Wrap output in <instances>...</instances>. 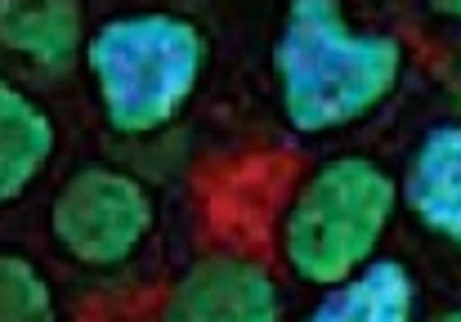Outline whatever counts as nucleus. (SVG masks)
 Wrapping results in <instances>:
<instances>
[{
    "label": "nucleus",
    "mask_w": 461,
    "mask_h": 322,
    "mask_svg": "<svg viewBox=\"0 0 461 322\" xmlns=\"http://www.w3.org/2000/svg\"><path fill=\"white\" fill-rule=\"evenodd\" d=\"M439 318H444V322H461V309H444Z\"/></svg>",
    "instance_id": "ddd939ff"
},
{
    "label": "nucleus",
    "mask_w": 461,
    "mask_h": 322,
    "mask_svg": "<svg viewBox=\"0 0 461 322\" xmlns=\"http://www.w3.org/2000/svg\"><path fill=\"white\" fill-rule=\"evenodd\" d=\"M399 206H408L430 237L461 251V117L421 135L399 179Z\"/></svg>",
    "instance_id": "0eeeda50"
},
{
    "label": "nucleus",
    "mask_w": 461,
    "mask_h": 322,
    "mask_svg": "<svg viewBox=\"0 0 461 322\" xmlns=\"http://www.w3.org/2000/svg\"><path fill=\"white\" fill-rule=\"evenodd\" d=\"M448 99H453V108L461 112V49H457V58L448 63Z\"/></svg>",
    "instance_id": "f8f14e48"
},
{
    "label": "nucleus",
    "mask_w": 461,
    "mask_h": 322,
    "mask_svg": "<svg viewBox=\"0 0 461 322\" xmlns=\"http://www.w3.org/2000/svg\"><path fill=\"white\" fill-rule=\"evenodd\" d=\"M408 45L394 31L349 22L345 0H292L274 40L283 121L296 135H340L394 99Z\"/></svg>",
    "instance_id": "f257e3e1"
},
{
    "label": "nucleus",
    "mask_w": 461,
    "mask_h": 322,
    "mask_svg": "<svg viewBox=\"0 0 461 322\" xmlns=\"http://www.w3.org/2000/svg\"><path fill=\"white\" fill-rule=\"evenodd\" d=\"M421 314V282L399 255H372L340 282L318 291L313 322H412Z\"/></svg>",
    "instance_id": "6e6552de"
},
{
    "label": "nucleus",
    "mask_w": 461,
    "mask_h": 322,
    "mask_svg": "<svg viewBox=\"0 0 461 322\" xmlns=\"http://www.w3.org/2000/svg\"><path fill=\"white\" fill-rule=\"evenodd\" d=\"M435 18H444V22H453V27H461V0H421Z\"/></svg>",
    "instance_id": "9b49d317"
},
{
    "label": "nucleus",
    "mask_w": 461,
    "mask_h": 322,
    "mask_svg": "<svg viewBox=\"0 0 461 322\" xmlns=\"http://www.w3.org/2000/svg\"><path fill=\"white\" fill-rule=\"evenodd\" d=\"M54 153H59L54 112L32 90L0 76V210L18 206L45 179Z\"/></svg>",
    "instance_id": "1a4fd4ad"
},
{
    "label": "nucleus",
    "mask_w": 461,
    "mask_h": 322,
    "mask_svg": "<svg viewBox=\"0 0 461 322\" xmlns=\"http://www.w3.org/2000/svg\"><path fill=\"white\" fill-rule=\"evenodd\" d=\"M161 314L170 322H278L287 318V296L260 260L211 251L170 282Z\"/></svg>",
    "instance_id": "39448f33"
},
{
    "label": "nucleus",
    "mask_w": 461,
    "mask_h": 322,
    "mask_svg": "<svg viewBox=\"0 0 461 322\" xmlns=\"http://www.w3.org/2000/svg\"><path fill=\"white\" fill-rule=\"evenodd\" d=\"M399 215V174L367 153H340L313 165L296 183L283 224L278 255L301 287H331L372 260Z\"/></svg>",
    "instance_id": "7ed1b4c3"
},
{
    "label": "nucleus",
    "mask_w": 461,
    "mask_h": 322,
    "mask_svg": "<svg viewBox=\"0 0 461 322\" xmlns=\"http://www.w3.org/2000/svg\"><path fill=\"white\" fill-rule=\"evenodd\" d=\"M59 296L32 255L0 251V322H54Z\"/></svg>",
    "instance_id": "9d476101"
},
{
    "label": "nucleus",
    "mask_w": 461,
    "mask_h": 322,
    "mask_svg": "<svg viewBox=\"0 0 461 322\" xmlns=\"http://www.w3.org/2000/svg\"><path fill=\"white\" fill-rule=\"evenodd\" d=\"M81 67L108 130L122 139H153L197 99L211 67V40L175 9L113 13L90 27Z\"/></svg>",
    "instance_id": "f03ea898"
},
{
    "label": "nucleus",
    "mask_w": 461,
    "mask_h": 322,
    "mask_svg": "<svg viewBox=\"0 0 461 322\" xmlns=\"http://www.w3.org/2000/svg\"><path fill=\"white\" fill-rule=\"evenodd\" d=\"M157 233V192L122 165L72 170L50 201L54 251L86 273H117Z\"/></svg>",
    "instance_id": "20e7f679"
},
{
    "label": "nucleus",
    "mask_w": 461,
    "mask_h": 322,
    "mask_svg": "<svg viewBox=\"0 0 461 322\" xmlns=\"http://www.w3.org/2000/svg\"><path fill=\"white\" fill-rule=\"evenodd\" d=\"M86 36V0H0V54L36 76L81 67Z\"/></svg>",
    "instance_id": "423d86ee"
}]
</instances>
